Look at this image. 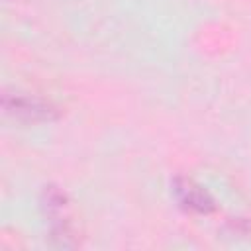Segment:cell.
Returning <instances> with one entry per match:
<instances>
[{"label": "cell", "mask_w": 251, "mask_h": 251, "mask_svg": "<svg viewBox=\"0 0 251 251\" xmlns=\"http://www.w3.org/2000/svg\"><path fill=\"white\" fill-rule=\"evenodd\" d=\"M2 112L14 122L20 124H41V122H53L61 116L59 108L51 102L22 94V92H4L2 94Z\"/></svg>", "instance_id": "obj_1"}, {"label": "cell", "mask_w": 251, "mask_h": 251, "mask_svg": "<svg viewBox=\"0 0 251 251\" xmlns=\"http://www.w3.org/2000/svg\"><path fill=\"white\" fill-rule=\"evenodd\" d=\"M41 206L51 222V231L53 237L59 239V245H71L67 239H71V224H69V216H67V208H69V198L67 194L55 186V184H47L41 190Z\"/></svg>", "instance_id": "obj_2"}, {"label": "cell", "mask_w": 251, "mask_h": 251, "mask_svg": "<svg viewBox=\"0 0 251 251\" xmlns=\"http://www.w3.org/2000/svg\"><path fill=\"white\" fill-rule=\"evenodd\" d=\"M173 192L178 200V204L188 210V212H196V214H210L214 212L216 204L214 198L210 196V192L206 188H202L200 184H196L192 178L186 176H176L173 180Z\"/></svg>", "instance_id": "obj_3"}]
</instances>
